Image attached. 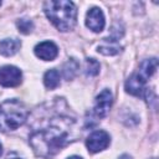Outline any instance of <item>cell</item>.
<instances>
[{"label": "cell", "mask_w": 159, "mask_h": 159, "mask_svg": "<svg viewBox=\"0 0 159 159\" xmlns=\"http://www.w3.org/2000/svg\"><path fill=\"white\" fill-rule=\"evenodd\" d=\"M111 143V137L104 130H96L86 139V147L89 153H98L104 150Z\"/></svg>", "instance_id": "obj_4"}, {"label": "cell", "mask_w": 159, "mask_h": 159, "mask_svg": "<svg viewBox=\"0 0 159 159\" xmlns=\"http://www.w3.org/2000/svg\"><path fill=\"white\" fill-rule=\"evenodd\" d=\"M22 73L15 66H2L0 67V86L2 87H16L21 83Z\"/></svg>", "instance_id": "obj_5"}, {"label": "cell", "mask_w": 159, "mask_h": 159, "mask_svg": "<svg viewBox=\"0 0 159 159\" xmlns=\"http://www.w3.org/2000/svg\"><path fill=\"white\" fill-rule=\"evenodd\" d=\"M113 103V94L108 88H104L97 97L93 107V113L97 118H104Z\"/></svg>", "instance_id": "obj_6"}, {"label": "cell", "mask_w": 159, "mask_h": 159, "mask_svg": "<svg viewBox=\"0 0 159 159\" xmlns=\"http://www.w3.org/2000/svg\"><path fill=\"white\" fill-rule=\"evenodd\" d=\"M21 47V42L17 39H4L0 41V53L2 56H12Z\"/></svg>", "instance_id": "obj_10"}, {"label": "cell", "mask_w": 159, "mask_h": 159, "mask_svg": "<svg viewBox=\"0 0 159 159\" xmlns=\"http://www.w3.org/2000/svg\"><path fill=\"white\" fill-rule=\"evenodd\" d=\"M5 159H21V158H20L15 152H11V153H9V154L6 155Z\"/></svg>", "instance_id": "obj_17"}, {"label": "cell", "mask_w": 159, "mask_h": 159, "mask_svg": "<svg viewBox=\"0 0 159 159\" xmlns=\"http://www.w3.org/2000/svg\"><path fill=\"white\" fill-rule=\"evenodd\" d=\"M1 153H2V145H1V143H0V155H1Z\"/></svg>", "instance_id": "obj_20"}, {"label": "cell", "mask_w": 159, "mask_h": 159, "mask_svg": "<svg viewBox=\"0 0 159 159\" xmlns=\"http://www.w3.org/2000/svg\"><path fill=\"white\" fill-rule=\"evenodd\" d=\"M145 82H147V78L140 72H135L125 81L124 87L128 93H130L133 96H142V93L144 91Z\"/></svg>", "instance_id": "obj_9"}, {"label": "cell", "mask_w": 159, "mask_h": 159, "mask_svg": "<svg viewBox=\"0 0 159 159\" xmlns=\"http://www.w3.org/2000/svg\"><path fill=\"white\" fill-rule=\"evenodd\" d=\"M60 78H61L60 72L56 68H51V70L45 72V75H43V83H45L46 88L55 89L60 84Z\"/></svg>", "instance_id": "obj_12"}, {"label": "cell", "mask_w": 159, "mask_h": 159, "mask_svg": "<svg viewBox=\"0 0 159 159\" xmlns=\"http://www.w3.org/2000/svg\"><path fill=\"white\" fill-rule=\"evenodd\" d=\"M157 67H158V61H157V58H148V60H145V61L142 62L139 72H140L145 78H149L150 76L154 75Z\"/></svg>", "instance_id": "obj_13"}, {"label": "cell", "mask_w": 159, "mask_h": 159, "mask_svg": "<svg viewBox=\"0 0 159 159\" xmlns=\"http://www.w3.org/2000/svg\"><path fill=\"white\" fill-rule=\"evenodd\" d=\"M75 120L67 117H56L45 128L35 130L30 135V145L41 158H51L65 148L72 139Z\"/></svg>", "instance_id": "obj_1"}, {"label": "cell", "mask_w": 159, "mask_h": 159, "mask_svg": "<svg viewBox=\"0 0 159 159\" xmlns=\"http://www.w3.org/2000/svg\"><path fill=\"white\" fill-rule=\"evenodd\" d=\"M80 65L75 58H70L65 65H63V76L66 80H72L73 76L76 75Z\"/></svg>", "instance_id": "obj_14"}, {"label": "cell", "mask_w": 159, "mask_h": 159, "mask_svg": "<svg viewBox=\"0 0 159 159\" xmlns=\"http://www.w3.org/2000/svg\"><path fill=\"white\" fill-rule=\"evenodd\" d=\"M120 159H130V157L129 155H122Z\"/></svg>", "instance_id": "obj_19"}, {"label": "cell", "mask_w": 159, "mask_h": 159, "mask_svg": "<svg viewBox=\"0 0 159 159\" xmlns=\"http://www.w3.org/2000/svg\"><path fill=\"white\" fill-rule=\"evenodd\" d=\"M67 159H83V158H81V157H78V155H72V157H68Z\"/></svg>", "instance_id": "obj_18"}, {"label": "cell", "mask_w": 159, "mask_h": 159, "mask_svg": "<svg viewBox=\"0 0 159 159\" xmlns=\"http://www.w3.org/2000/svg\"><path fill=\"white\" fill-rule=\"evenodd\" d=\"M0 5H1V1H0Z\"/></svg>", "instance_id": "obj_21"}, {"label": "cell", "mask_w": 159, "mask_h": 159, "mask_svg": "<svg viewBox=\"0 0 159 159\" xmlns=\"http://www.w3.org/2000/svg\"><path fill=\"white\" fill-rule=\"evenodd\" d=\"M16 26H17L19 31H20L21 34H25V35L30 34V32L34 30V24H32V21L29 20V19H20V20H17Z\"/></svg>", "instance_id": "obj_16"}, {"label": "cell", "mask_w": 159, "mask_h": 159, "mask_svg": "<svg viewBox=\"0 0 159 159\" xmlns=\"http://www.w3.org/2000/svg\"><path fill=\"white\" fill-rule=\"evenodd\" d=\"M106 20L99 7H92L86 15V26L93 32H101L104 29Z\"/></svg>", "instance_id": "obj_7"}, {"label": "cell", "mask_w": 159, "mask_h": 159, "mask_svg": "<svg viewBox=\"0 0 159 159\" xmlns=\"http://www.w3.org/2000/svg\"><path fill=\"white\" fill-rule=\"evenodd\" d=\"M99 72V62L94 58H87L84 66V73L87 76H96Z\"/></svg>", "instance_id": "obj_15"}, {"label": "cell", "mask_w": 159, "mask_h": 159, "mask_svg": "<svg viewBox=\"0 0 159 159\" xmlns=\"http://www.w3.org/2000/svg\"><path fill=\"white\" fill-rule=\"evenodd\" d=\"M97 51L106 56H113L119 53L120 46L116 42L114 39H103V43L97 47Z\"/></svg>", "instance_id": "obj_11"}, {"label": "cell", "mask_w": 159, "mask_h": 159, "mask_svg": "<svg viewBox=\"0 0 159 159\" xmlns=\"http://www.w3.org/2000/svg\"><path fill=\"white\" fill-rule=\"evenodd\" d=\"M43 11L48 20L56 26L57 30L66 32L71 31L77 20V9L72 1L66 0H50L43 4Z\"/></svg>", "instance_id": "obj_2"}, {"label": "cell", "mask_w": 159, "mask_h": 159, "mask_svg": "<svg viewBox=\"0 0 159 159\" xmlns=\"http://www.w3.org/2000/svg\"><path fill=\"white\" fill-rule=\"evenodd\" d=\"M29 116V111L19 99H7L0 106V130L10 132L22 125Z\"/></svg>", "instance_id": "obj_3"}, {"label": "cell", "mask_w": 159, "mask_h": 159, "mask_svg": "<svg viewBox=\"0 0 159 159\" xmlns=\"http://www.w3.org/2000/svg\"><path fill=\"white\" fill-rule=\"evenodd\" d=\"M35 55L43 61H53L58 55V47L52 41H42L34 48Z\"/></svg>", "instance_id": "obj_8"}]
</instances>
